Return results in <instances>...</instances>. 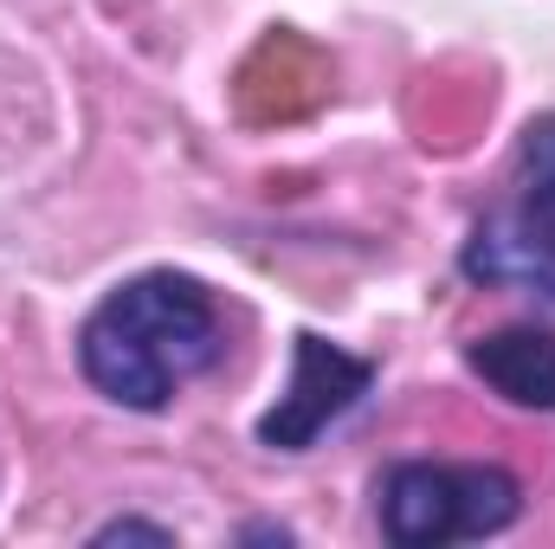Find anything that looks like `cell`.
<instances>
[{"mask_svg": "<svg viewBox=\"0 0 555 549\" xmlns=\"http://www.w3.org/2000/svg\"><path fill=\"white\" fill-rule=\"evenodd\" d=\"M227 349L220 304L188 272H137L111 284L78 323L85 382L130 413H162L194 375H207Z\"/></svg>", "mask_w": 555, "mask_h": 549, "instance_id": "obj_1", "label": "cell"}, {"mask_svg": "<svg viewBox=\"0 0 555 549\" xmlns=\"http://www.w3.org/2000/svg\"><path fill=\"white\" fill-rule=\"evenodd\" d=\"M375 518L395 549H446L498 537L524 518V485L504 465L465 459H401L375 478Z\"/></svg>", "mask_w": 555, "mask_h": 549, "instance_id": "obj_2", "label": "cell"}, {"mask_svg": "<svg viewBox=\"0 0 555 549\" xmlns=\"http://www.w3.org/2000/svg\"><path fill=\"white\" fill-rule=\"evenodd\" d=\"M375 388V362L349 356L343 343L304 330L291 349V382L272 408L259 413V446L266 452H310L343 413H356Z\"/></svg>", "mask_w": 555, "mask_h": 549, "instance_id": "obj_3", "label": "cell"}, {"mask_svg": "<svg viewBox=\"0 0 555 549\" xmlns=\"http://www.w3.org/2000/svg\"><path fill=\"white\" fill-rule=\"evenodd\" d=\"M459 272L472 284H491V291H524L537 304H555V233L537 227L517 201L511 207H491L465 253H459Z\"/></svg>", "mask_w": 555, "mask_h": 549, "instance_id": "obj_4", "label": "cell"}, {"mask_svg": "<svg viewBox=\"0 0 555 549\" xmlns=\"http://www.w3.org/2000/svg\"><path fill=\"white\" fill-rule=\"evenodd\" d=\"M465 369L511 408L555 413V330L543 323H504L491 336H472Z\"/></svg>", "mask_w": 555, "mask_h": 549, "instance_id": "obj_5", "label": "cell"}, {"mask_svg": "<svg viewBox=\"0 0 555 549\" xmlns=\"http://www.w3.org/2000/svg\"><path fill=\"white\" fill-rule=\"evenodd\" d=\"M517 207L555 233V111L530 117V130L517 142Z\"/></svg>", "mask_w": 555, "mask_h": 549, "instance_id": "obj_6", "label": "cell"}, {"mask_svg": "<svg viewBox=\"0 0 555 549\" xmlns=\"http://www.w3.org/2000/svg\"><path fill=\"white\" fill-rule=\"evenodd\" d=\"M91 544H175V531L168 524H149V518H111V524H98L91 531Z\"/></svg>", "mask_w": 555, "mask_h": 549, "instance_id": "obj_7", "label": "cell"}, {"mask_svg": "<svg viewBox=\"0 0 555 549\" xmlns=\"http://www.w3.org/2000/svg\"><path fill=\"white\" fill-rule=\"evenodd\" d=\"M246 544H291L284 524H246Z\"/></svg>", "mask_w": 555, "mask_h": 549, "instance_id": "obj_8", "label": "cell"}]
</instances>
